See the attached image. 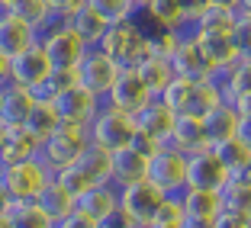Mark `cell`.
Instances as JSON below:
<instances>
[{"label": "cell", "mask_w": 251, "mask_h": 228, "mask_svg": "<svg viewBox=\"0 0 251 228\" xmlns=\"http://www.w3.org/2000/svg\"><path fill=\"white\" fill-rule=\"evenodd\" d=\"M145 39H148L145 26L139 23V16H132V20L110 23L97 48L106 58H113L119 68H135L142 61V55H145Z\"/></svg>", "instance_id": "6da1fadb"}, {"label": "cell", "mask_w": 251, "mask_h": 228, "mask_svg": "<svg viewBox=\"0 0 251 228\" xmlns=\"http://www.w3.org/2000/svg\"><path fill=\"white\" fill-rule=\"evenodd\" d=\"M49 180H52V170L39 158L0 167V190L10 196V203H36V196L42 193V186Z\"/></svg>", "instance_id": "7a4b0ae2"}, {"label": "cell", "mask_w": 251, "mask_h": 228, "mask_svg": "<svg viewBox=\"0 0 251 228\" xmlns=\"http://www.w3.org/2000/svg\"><path fill=\"white\" fill-rule=\"evenodd\" d=\"M87 135H90V145H100L106 151H119V148L132 145L135 138V119L129 113L116 110V106H100L94 119L87 125Z\"/></svg>", "instance_id": "3957f363"}, {"label": "cell", "mask_w": 251, "mask_h": 228, "mask_svg": "<svg viewBox=\"0 0 251 228\" xmlns=\"http://www.w3.org/2000/svg\"><path fill=\"white\" fill-rule=\"evenodd\" d=\"M87 145H90L87 129H81V125H65V122H61L58 129H55V132L42 141L39 161H42L45 167L55 174L58 167H68V164L77 161V158L84 155V148H87Z\"/></svg>", "instance_id": "277c9868"}, {"label": "cell", "mask_w": 251, "mask_h": 228, "mask_svg": "<svg viewBox=\"0 0 251 228\" xmlns=\"http://www.w3.org/2000/svg\"><path fill=\"white\" fill-rule=\"evenodd\" d=\"M148 183L161 190L164 196H177L187 190V155L174 151V148H158L155 155L148 158Z\"/></svg>", "instance_id": "5b68a950"}, {"label": "cell", "mask_w": 251, "mask_h": 228, "mask_svg": "<svg viewBox=\"0 0 251 228\" xmlns=\"http://www.w3.org/2000/svg\"><path fill=\"white\" fill-rule=\"evenodd\" d=\"M119 71H123V68H119L113 58H106L100 48H87V55L81 58V65L74 68V84H81V87L90 90L94 96L106 100L110 87L119 77Z\"/></svg>", "instance_id": "8992f818"}, {"label": "cell", "mask_w": 251, "mask_h": 228, "mask_svg": "<svg viewBox=\"0 0 251 228\" xmlns=\"http://www.w3.org/2000/svg\"><path fill=\"white\" fill-rule=\"evenodd\" d=\"M52 106H55V113H58V119L65 125H81V129H87L90 119L100 113L103 100L94 96L90 90H84L81 84H68V87L52 100Z\"/></svg>", "instance_id": "52a82bcc"}, {"label": "cell", "mask_w": 251, "mask_h": 228, "mask_svg": "<svg viewBox=\"0 0 251 228\" xmlns=\"http://www.w3.org/2000/svg\"><path fill=\"white\" fill-rule=\"evenodd\" d=\"M164 199H168V196H164L161 190H155L148 180L119 190V206L126 209V215H129V219H135V225H139V228L151 225V222L158 219V212H161V206H164Z\"/></svg>", "instance_id": "ba28073f"}, {"label": "cell", "mask_w": 251, "mask_h": 228, "mask_svg": "<svg viewBox=\"0 0 251 228\" xmlns=\"http://www.w3.org/2000/svg\"><path fill=\"white\" fill-rule=\"evenodd\" d=\"M39 45H42V52H45V58H49V65H52V71H58V74H74V68L81 65V58L87 55V45L74 36L68 26L58 29V32H52L49 39H42Z\"/></svg>", "instance_id": "9c48e42d"}, {"label": "cell", "mask_w": 251, "mask_h": 228, "mask_svg": "<svg viewBox=\"0 0 251 228\" xmlns=\"http://www.w3.org/2000/svg\"><path fill=\"white\" fill-rule=\"evenodd\" d=\"M148 100H155V96H151V90L145 87V81L135 74V68H123L103 103L106 106H116V110L129 113V116H135V113H139Z\"/></svg>", "instance_id": "30bf717a"}, {"label": "cell", "mask_w": 251, "mask_h": 228, "mask_svg": "<svg viewBox=\"0 0 251 228\" xmlns=\"http://www.w3.org/2000/svg\"><path fill=\"white\" fill-rule=\"evenodd\" d=\"M226 180H229V170L222 167L213 148L187 155V186H193V190H222Z\"/></svg>", "instance_id": "8fae6325"}, {"label": "cell", "mask_w": 251, "mask_h": 228, "mask_svg": "<svg viewBox=\"0 0 251 228\" xmlns=\"http://www.w3.org/2000/svg\"><path fill=\"white\" fill-rule=\"evenodd\" d=\"M171 68H174V77H187V81H206L213 74V65L206 61V55L197 45V39L190 36V29L180 32V42L171 55Z\"/></svg>", "instance_id": "7c38bea8"}, {"label": "cell", "mask_w": 251, "mask_h": 228, "mask_svg": "<svg viewBox=\"0 0 251 228\" xmlns=\"http://www.w3.org/2000/svg\"><path fill=\"white\" fill-rule=\"evenodd\" d=\"M139 23L148 29H174L184 32L190 29V20L184 13V0H148L145 7H139Z\"/></svg>", "instance_id": "4fadbf2b"}, {"label": "cell", "mask_w": 251, "mask_h": 228, "mask_svg": "<svg viewBox=\"0 0 251 228\" xmlns=\"http://www.w3.org/2000/svg\"><path fill=\"white\" fill-rule=\"evenodd\" d=\"M49 74H52V65H49V58H45L39 42L10 58V84H20V87L32 90L36 84H42Z\"/></svg>", "instance_id": "5bb4252c"}, {"label": "cell", "mask_w": 251, "mask_h": 228, "mask_svg": "<svg viewBox=\"0 0 251 228\" xmlns=\"http://www.w3.org/2000/svg\"><path fill=\"white\" fill-rule=\"evenodd\" d=\"M148 177V155H142L135 145H126L113 151L110 158V183L116 190H126L132 183H142Z\"/></svg>", "instance_id": "9a60e30c"}, {"label": "cell", "mask_w": 251, "mask_h": 228, "mask_svg": "<svg viewBox=\"0 0 251 228\" xmlns=\"http://www.w3.org/2000/svg\"><path fill=\"white\" fill-rule=\"evenodd\" d=\"M132 119H135V135L155 141V145H164L168 135H171V125H174V119H177V116H174V113H171L168 106L155 96V100H148V103L142 106Z\"/></svg>", "instance_id": "2e32d148"}, {"label": "cell", "mask_w": 251, "mask_h": 228, "mask_svg": "<svg viewBox=\"0 0 251 228\" xmlns=\"http://www.w3.org/2000/svg\"><path fill=\"white\" fill-rule=\"evenodd\" d=\"M164 148H174V151H180V155H193V151L209 148L203 119L193 116V113L177 116V119H174V125H171V135H168V141H164Z\"/></svg>", "instance_id": "e0dca14e"}, {"label": "cell", "mask_w": 251, "mask_h": 228, "mask_svg": "<svg viewBox=\"0 0 251 228\" xmlns=\"http://www.w3.org/2000/svg\"><path fill=\"white\" fill-rule=\"evenodd\" d=\"M39 151H42V141H39L26 125L7 129L3 145H0V167H7V164H23V161H36Z\"/></svg>", "instance_id": "ac0fdd59"}, {"label": "cell", "mask_w": 251, "mask_h": 228, "mask_svg": "<svg viewBox=\"0 0 251 228\" xmlns=\"http://www.w3.org/2000/svg\"><path fill=\"white\" fill-rule=\"evenodd\" d=\"M32 106H36L32 90L20 87V84H7V87H3V93H0V125H7V129L26 125Z\"/></svg>", "instance_id": "d6986e66"}, {"label": "cell", "mask_w": 251, "mask_h": 228, "mask_svg": "<svg viewBox=\"0 0 251 228\" xmlns=\"http://www.w3.org/2000/svg\"><path fill=\"white\" fill-rule=\"evenodd\" d=\"M36 29L29 23H23L13 13H0V55L3 58H13V55L26 52L29 45H36Z\"/></svg>", "instance_id": "ffe728a7"}, {"label": "cell", "mask_w": 251, "mask_h": 228, "mask_svg": "<svg viewBox=\"0 0 251 228\" xmlns=\"http://www.w3.org/2000/svg\"><path fill=\"white\" fill-rule=\"evenodd\" d=\"M116 206H119V190L110 183V180H106V183L87 186V190L77 196V203H74L77 212H84L87 219H94V222H100L103 215H110Z\"/></svg>", "instance_id": "44dd1931"}, {"label": "cell", "mask_w": 251, "mask_h": 228, "mask_svg": "<svg viewBox=\"0 0 251 228\" xmlns=\"http://www.w3.org/2000/svg\"><path fill=\"white\" fill-rule=\"evenodd\" d=\"M190 36L197 39V45L203 48V55H206V61L213 68H229L242 58L235 42H232V32H197V29H190Z\"/></svg>", "instance_id": "7402d4cb"}, {"label": "cell", "mask_w": 251, "mask_h": 228, "mask_svg": "<svg viewBox=\"0 0 251 228\" xmlns=\"http://www.w3.org/2000/svg\"><path fill=\"white\" fill-rule=\"evenodd\" d=\"M36 209L52 222V225H58L61 219H68V215L74 212V196L52 177V180L42 186V193L36 196Z\"/></svg>", "instance_id": "603a6c76"}, {"label": "cell", "mask_w": 251, "mask_h": 228, "mask_svg": "<svg viewBox=\"0 0 251 228\" xmlns=\"http://www.w3.org/2000/svg\"><path fill=\"white\" fill-rule=\"evenodd\" d=\"M106 26H110V23H106L103 16L97 13V10H90L87 3H81L77 10H71V13H68V29H71L77 39H81L87 48H97V45H100V39H103Z\"/></svg>", "instance_id": "cb8c5ba5"}, {"label": "cell", "mask_w": 251, "mask_h": 228, "mask_svg": "<svg viewBox=\"0 0 251 228\" xmlns=\"http://www.w3.org/2000/svg\"><path fill=\"white\" fill-rule=\"evenodd\" d=\"M200 119H203V129H206L209 148L219 145V141L235 138V132H238V113H235V106H232V103H219V106H213V110L203 113Z\"/></svg>", "instance_id": "d4e9b609"}, {"label": "cell", "mask_w": 251, "mask_h": 228, "mask_svg": "<svg viewBox=\"0 0 251 228\" xmlns=\"http://www.w3.org/2000/svg\"><path fill=\"white\" fill-rule=\"evenodd\" d=\"M180 209H184V215L216 219L222 212V196H219V190H193V186H187L180 193Z\"/></svg>", "instance_id": "484cf974"}, {"label": "cell", "mask_w": 251, "mask_h": 228, "mask_svg": "<svg viewBox=\"0 0 251 228\" xmlns=\"http://www.w3.org/2000/svg\"><path fill=\"white\" fill-rule=\"evenodd\" d=\"M135 74H139L145 87L151 90V96H158L174 77V68H171L168 58H155V55H142V61L135 65Z\"/></svg>", "instance_id": "4316f807"}, {"label": "cell", "mask_w": 251, "mask_h": 228, "mask_svg": "<svg viewBox=\"0 0 251 228\" xmlns=\"http://www.w3.org/2000/svg\"><path fill=\"white\" fill-rule=\"evenodd\" d=\"M213 151H216V158L222 161V167L229 170V177H248V170H251V151L238 138L219 141V145H213Z\"/></svg>", "instance_id": "83f0119b"}, {"label": "cell", "mask_w": 251, "mask_h": 228, "mask_svg": "<svg viewBox=\"0 0 251 228\" xmlns=\"http://www.w3.org/2000/svg\"><path fill=\"white\" fill-rule=\"evenodd\" d=\"M219 196H222V209L238 212L251 222V180H245V177H229L226 186L219 190Z\"/></svg>", "instance_id": "f1b7e54d"}, {"label": "cell", "mask_w": 251, "mask_h": 228, "mask_svg": "<svg viewBox=\"0 0 251 228\" xmlns=\"http://www.w3.org/2000/svg\"><path fill=\"white\" fill-rule=\"evenodd\" d=\"M193 90H197V81L171 77V84L158 93V100H161L174 116H184V113H190V106H193Z\"/></svg>", "instance_id": "f546056e"}, {"label": "cell", "mask_w": 251, "mask_h": 228, "mask_svg": "<svg viewBox=\"0 0 251 228\" xmlns=\"http://www.w3.org/2000/svg\"><path fill=\"white\" fill-rule=\"evenodd\" d=\"M110 158H113V151H106V148H100V145H87L84 155L74 164H77L94 183H106V180H110Z\"/></svg>", "instance_id": "4dcf8cb0"}, {"label": "cell", "mask_w": 251, "mask_h": 228, "mask_svg": "<svg viewBox=\"0 0 251 228\" xmlns=\"http://www.w3.org/2000/svg\"><path fill=\"white\" fill-rule=\"evenodd\" d=\"M235 16H238V10L209 3V7L203 10L197 20H193L190 29H197V32H232V26H235Z\"/></svg>", "instance_id": "1f68e13d"}, {"label": "cell", "mask_w": 251, "mask_h": 228, "mask_svg": "<svg viewBox=\"0 0 251 228\" xmlns=\"http://www.w3.org/2000/svg\"><path fill=\"white\" fill-rule=\"evenodd\" d=\"M251 96V58H238L226 74V103Z\"/></svg>", "instance_id": "d6a6232c"}, {"label": "cell", "mask_w": 251, "mask_h": 228, "mask_svg": "<svg viewBox=\"0 0 251 228\" xmlns=\"http://www.w3.org/2000/svg\"><path fill=\"white\" fill-rule=\"evenodd\" d=\"M7 225L10 228H55L52 222L36 209V203H10Z\"/></svg>", "instance_id": "836d02e7"}, {"label": "cell", "mask_w": 251, "mask_h": 228, "mask_svg": "<svg viewBox=\"0 0 251 228\" xmlns=\"http://www.w3.org/2000/svg\"><path fill=\"white\" fill-rule=\"evenodd\" d=\"M58 125H61V119H58V113H55L52 103H36L32 113H29V119H26V129H29L39 141H45Z\"/></svg>", "instance_id": "e575fe53"}, {"label": "cell", "mask_w": 251, "mask_h": 228, "mask_svg": "<svg viewBox=\"0 0 251 228\" xmlns=\"http://www.w3.org/2000/svg\"><path fill=\"white\" fill-rule=\"evenodd\" d=\"M84 3H87L90 10H97L106 23L139 16V3H135V0H84Z\"/></svg>", "instance_id": "d590c367"}, {"label": "cell", "mask_w": 251, "mask_h": 228, "mask_svg": "<svg viewBox=\"0 0 251 228\" xmlns=\"http://www.w3.org/2000/svg\"><path fill=\"white\" fill-rule=\"evenodd\" d=\"M52 177H55V180H58V183H61V186H65V190L74 196V203H77V196H81V193L87 190V186H94V180H90V177L84 174V170L77 167V164H68V167H58Z\"/></svg>", "instance_id": "8d00e7d4"}, {"label": "cell", "mask_w": 251, "mask_h": 228, "mask_svg": "<svg viewBox=\"0 0 251 228\" xmlns=\"http://www.w3.org/2000/svg\"><path fill=\"white\" fill-rule=\"evenodd\" d=\"M3 13H13V16H20L23 23H29L32 29H39V26H42V20L52 13V7H49L45 0H20L16 7L3 10Z\"/></svg>", "instance_id": "74e56055"}, {"label": "cell", "mask_w": 251, "mask_h": 228, "mask_svg": "<svg viewBox=\"0 0 251 228\" xmlns=\"http://www.w3.org/2000/svg\"><path fill=\"white\" fill-rule=\"evenodd\" d=\"M219 103H226L219 90H216L209 81H197V90H193V106H190L193 116H203V113H209L213 106H219Z\"/></svg>", "instance_id": "f35d334b"}, {"label": "cell", "mask_w": 251, "mask_h": 228, "mask_svg": "<svg viewBox=\"0 0 251 228\" xmlns=\"http://www.w3.org/2000/svg\"><path fill=\"white\" fill-rule=\"evenodd\" d=\"M232 42H235L238 55L242 58H251V16L248 13H238L235 16V26H232Z\"/></svg>", "instance_id": "ab89813d"}, {"label": "cell", "mask_w": 251, "mask_h": 228, "mask_svg": "<svg viewBox=\"0 0 251 228\" xmlns=\"http://www.w3.org/2000/svg\"><path fill=\"white\" fill-rule=\"evenodd\" d=\"M97 228H139V225H135V219H129V215H126L123 206H116L110 215H103V219L97 222Z\"/></svg>", "instance_id": "60d3db41"}, {"label": "cell", "mask_w": 251, "mask_h": 228, "mask_svg": "<svg viewBox=\"0 0 251 228\" xmlns=\"http://www.w3.org/2000/svg\"><path fill=\"white\" fill-rule=\"evenodd\" d=\"M213 228H251V222L238 212H229V209H222L219 215L213 219Z\"/></svg>", "instance_id": "b9f144b4"}, {"label": "cell", "mask_w": 251, "mask_h": 228, "mask_svg": "<svg viewBox=\"0 0 251 228\" xmlns=\"http://www.w3.org/2000/svg\"><path fill=\"white\" fill-rule=\"evenodd\" d=\"M55 228H97V222H94V219H87L84 212H77V209H74V212L68 215V219H61Z\"/></svg>", "instance_id": "7bdbcfd3"}, {"label": "cell", "mask_w": 251, "mask_h": 228, "mask_svg": "<svg viewBox=\"0 0 251 228\" xmlns=\"http://www.w3.org/2000/svg\"><path fill=\"white\" fill-rule=\"evenodd\" d=\"M235 138L251 151V116H238V132H235Z\"/></svg>", "instance_id": "ee69618b"}, {"label": "cell", "mask_w": 251, "mask_h": 228, "mask_svg": "<svg viewBox=\"0 0 251 228\" xmlns=\"http://www.w3.org/2000/svg\"><path fill=\"white\" fill-rule=\"evenodd\" d=\"M206 7H209V0H184V13H187V20H190V26H193V20H197Z\"/></svg>", "instance_id": "f6af8a7d"}, {"label": "cell", "mask_w": 251, "mask_h": 228, "mask_svg": "<svg viewBox=\"0 0 251 228\" xmlns=\"http://www.w3.org/2000/svg\"><path fill=\"white\" fill-rule=\"evenodd\" d=\"M52 10H61V13H71V10H77L84 3V0H45Z\"/></svg>", "instance_id": "bcb514c9"}, {"label": "cell", "mask_w": 251, "mask_h": 228, "mask_svg": "<svg viewBox=\"0 0 251 228\" xmlns=\"http://www.w3.org/2000/svg\"><path fill=\"white\" fill-rule=\"evenodd\" d=\"M180 228H213V219H197V215H184Z\"/></svg>", "instance_id": "7dc6e473"}, {"label": "cell", "mask_w": 251, "mask_h": 228, "mask_svg": "<svg viewBox=\"0 0 251 228\" xmlns=\"http://www.w3.org/2000/svg\"><path fill=\"white\" fill-rule=\"evenodd\" d=\"M10 84V58L0 55V87H7Z\"/></svg>", "instance_id": "c3c4849f"}, {"label": "cell", "mask_w": 251, "mask_h": 228, "mask_svg": "<svg viewBox=\"0 0 251 228\" xmlns=\"http://www.w3.org/2000/svg\"><path fill=\"white\" fill-rule=\"evenodd\" d=\"M7 209H10V196L3 190H0V219H3V215H7Z\"/></svg>", "instance_id": "681fc988"}, {"label": "cell", "mask_w": 251, "mask_h": 228, "mask_svg": "<svg viewBox=\"0 0 251 228\" xmlns=\"http://www.w3.org/2000/svg\"><path fill=\"white\" fill-rule=\"evenodd\" d=\"M216 7H229V10H238V0H209Z\"/></svg>", "instance_id": "f907efd6"}, {"label": "cell", "mask_w": 251, "mask_h": 228, "mask_svg": "<svg viewBox=\"0 0 251 228\" xmlns=\"http://www.w3.org/2000/svg\"><path fill=\"white\" fill-rule=\"evenodd\" d=\"M238 13H248L251 16V0H238Z\"/></svg>", "instance_id": "816d5d0a"}, {"label": "cell", "mask_w": 251, "mask_h": 228, "mask_svg": "<svg viewBox=\"0 0 251 228\" xmlns=\"http://www.w3.org/2000/svg\"><path fill=\"white\" fill-rule=\"evenodd\" d=\"M145 228H180V225H168V222H151V225H145Z\"/></svg>", "instance_id": "f5cc1de1"}, {"label": "cell", "mask_w": 251, "mask_h": 228, "mask_svg": "<svg viewBox=\"0 0 251 228\" xmlns=\"http://www.w3.org/2000/svg\"><path fill=\"white\" fill-rule=\"evenodd\" d=\"M20 0H0V10H10V7H16Z\"/></svg>", "instance_id": "db71d44e"}, {"label": "cell", "mask_w": 251, "mask_h": 228, "mask_svg": "<svg viewBox=\"0 0 251 228\" xmlns=\"http://www.w3.org/2000/svg\"><path fill=\"white\" fill-rule=\"evenodd\" d=\"M3 135H7V125H0V145H3Z\"/></svg>", "instance_id": "11a10c76"}, {"label": "cell", "mask_w": 251, "mask_h": 228, "mask_svg": "<svg viewBox=\"0 0 251 228\" xmlns=\"http://www.w3.org/2000/svg\"><path fill=\"white\" fill-rule=\"evenodd\" d=\"M0 228H10V225H7V215H3V219H0Z\"/></svg>", "instance_id": "9f6ffc18"}, {"label": "cell", "mask_w": 251, "mask_h": 228, "mask_svg": "<svg viewBox=\"0 0 251 228\" xmlns=\"http://www.w3.org/2000/svg\"><path fill=\"white\" fill-rule=\"evenodd\" d=\"M135 3H139V7H145V3H148V0H135Z\"/></svg>", "instance_id": "6f0895ef"}, {"label": "cell", "mask_w": 251, "mask_h": 228, "mask_svg": "<svg viewBox=\"0 0 251 228\" xmlns=\"http://www.w3.org/2000/svg\"><path fill=\"white\" fill-rule=\"evenodd\" d=\"M245 180H251V170H248V177H245Z\"/></svg>", "instance_id": "680465c9"}, {"label": "cell", "mask_w": 251, "mask_h": 228, "mask_svg": "<svg viewBox=\"0 0 251 228\" xmlns=\"http://www.w3.org/2000/svg\"><path fill=\"white\" fill-rule=\"evenodd\" d=\"M0 93H3V87H0Z\"/></svg>", "instance_id": "91938a15"}, {"label": "cell", "mask_w": 251, "mask_h": 228, "mask_svg": "<svg viewBox=\"0 0 251 228\" xmlns=\"http://www.w3.org/2000/svg\"><path fill=\"white\" fill-rule=\"evenodd\" d=\"M0 13H3V10H0Z\"/></svg>", "instance_id": "94428289"}]
</instances>
